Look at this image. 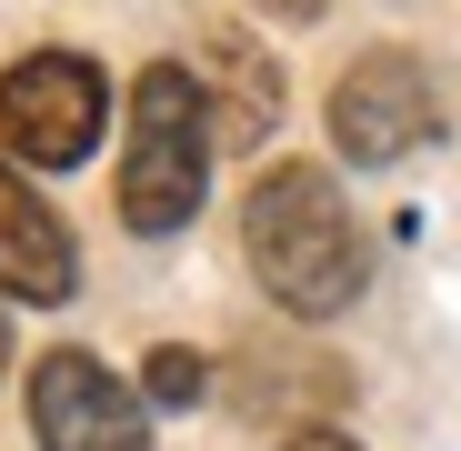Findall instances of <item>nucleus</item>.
<instances>
[{
	"label": "nucleus",
	"mask_w": 461,
	"mask_h": 451,
	"mask_svg": "<svg viewBox=\"0 0 461 451\" xmlns=\"http://www.w3.org/2000/svg\"><path fill=\"white\" fill-rule=\"evenodd\" d=\"M241 251L261 271V291L281 301L291 321H331L361 301L371 281V241H361V221L341 201V181L321 161H271L241 201Z\"/></svg>",
	"instance_id": "f257e3e1"
},
{
	"label": "nucleus",
	"mask_w": 461,
	"mask_h": 451,
	"mask_svg": "<svg viewBox=\"0 0 461 451\" xmlns=\"http://www.w3.org/2000/svg\"><path fill=\"white\" fill-rule=\"evenodd\" d=\"M211 91H201V70L181 60H150L140 81H131V140H121V221L140 241H161L181 231V221L201 211L211 191Z\"/></svg>",
	"instance_id": "f03ea898"
},
{
	"label": "nucleus",
	"mask_w": 461,
	"mask_h": 451,
	"mask_svg": "<svg viewBox=\"0 0 461 451\" xmlns=\"http://www.w3.org/2000/svg\"><path fill=\"white\" fill-rule=\"evenodd\" d=\"M111 121V81L81 60V50H31L0 70V150L31 171H70L91 161V140Z\"/></svg>",
	"instance_id": "7ed1b4c3"
},
{
	"label": "nucleus",
	"mask_w": 461,
	"mask_h": 451,
	"mask_svg": "<svg viewBox=\"0 0 461 451\" xmlns=\"http://www.w3.org/2000/svg\"><path fill=\"white\" fill-rule=\"evenodd\" d=\"M31 441L41 451H150V401L91 351H41L31 361Z\"/></svg>",
	"instance_id": "20e7f679"
},
{
	"label": "nucleus",
	"mask_w": 461,
	"mask_h": 451,
	"mask_svg": "<svg viewBox=\"0 0 461 451\" xmlns=\"http://www.w3.org/2000/svg\"><path fill=\"white\" fill-rule=\"evenodd\" d=\"M331 140H341V161H361V171H392L402 150L441 140L431 70L411 50H361L341 81H331Z\"/></svg>",
	"instance_id": "39448f33"
},
{
	"label": "nucleus",
	"mask_w": 461,
	"mask_h": 451,
	"mask_svg": "<svg viewBox=\"0 0 461 451\" xmlns=\"http://www.w3.org/2000/svg\"><path fill=\"white\" fill-rule=\"evenodd\" d=\"M0 291H11V301H70V291H81V261H70L60 211L11 161H0Z\"/></svg>",
	"instance_id": "423d86ee"
},
{
	"label": "nucleus",
	"mask_w": 461,
	"mask_h": 451,
	"mask_svg": "<svg viewBox=\"0 0 461 451\" xmlns=\"http://www.w3.org/2000/svg\"><path fill=\"white\" fill-rule=\"evenodd\" d=\"M201 81H211V101H221L211 131H221L230 150H251V140L281 121V70L251 50V31H211V41H201Z\"/></svg>",
	"instance_id": "0eeeda50"
},
{
	"label": "nucleus",
	"mask_w": 461,
	"mask_h": 451,
	"mask_svg": "<svg viewBox=\"0 0 461 451\" xmlns=\"http://www.w3.org/2000/svg\"><path fill=\"white\" fill-rule=\"evenodd\" d=\"M201 392H211V361H201V351H181V341H161V351L140 361V401H150V411H191Z\"/></svg>",
	"instance_id": "6e6552de"
},
{
	"label": "nucleus",
	"mask_w": 461,
	"mask_h": 451,
	"mask_svg": "<svg viewBox=\"0 0 461 451\" xmlns=\"http://www.w3.org/2000/svg\"><path fill=\"white\" fill-rule=\"evenodd\" d=\"M281 451H361V441H351V431H291Z\"/></svg>",
	"instance_id": "1a4fd4ad"
},
{
	"label": "nucleus",
	"mask_w": 461,
	"mask_h": 451,
	"mask_svg": "<svg viewBox=\"0 0 461 451\" xmlns=\"http://www.w3.org/2000/svg\"><path fill=\"white\" fill-rule=\"evenodd\" d=\"M251 11H271V21H321V0H251Z\"/></svg>",
	"instance_id": "9d476101"
},
{
	"label": "nucleus",
	"mask_w": 461,
	"mask_h": 451,
	"mask_svg": "<svg viewBox=\"0 0 461 451\" xmlns=\"http://www.w3.org/2000/svg\"><path fill=\"white\" fill-rule=\"evenodd\" d=\"M0 361H11V331H0Z\"/></svg>",
	"instance_id": "9b49d317"
}]
</instances>
